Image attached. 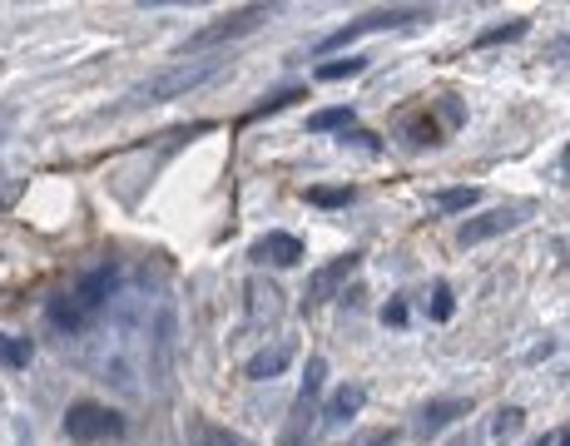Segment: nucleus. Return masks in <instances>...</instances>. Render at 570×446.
<instances>
[{
	"mask_svg": "<svg viewBox=\"0 0 570 446\" xmlns=\"http://www.w3.org/2000/svg\"><path fill=\"white\" fill-rule=\"evenodd\" d=\"M119 278H125L119 258H105V264H95L90 274H80V278L70 283V288L55 293V298H50V308H46L50 328H60L65 337L85 333V328H90V323L109 308V298L119 293Z\"/></svg>",
	"mask_w": 570,
	"mask_h": 446,
	"instance_id": "nucleus-1",
	"label": "nucleus"
},
{
	"mask_svg": "<svg viewBox=\"0 0 570 446\" xmlns=\"http://www.w3.org/2000/svg\"><path fill=\"white\" fill-rule=\"evenodd\" d=\"M218 70H224V56H194V60H174L169 70L149 75V80H139L135 90H129L125 110H149V105L184 100V95H194V90H199V85L214 80Z\"/></svg>",
	"mask_w": 570,
	"mask_h": 446,
	"instance_id": "nucleus-2",
	"label": "nucleus"
},
{
	"mask_svg": "<svg viewBox=\"0 0 570 446\" xmlns=\"http://www.w3.org/2000/svg\"><path fill=\"white\" fill-rule=\"evenodd\" d=\"M432 20V6H382V10H367V16H357L353 26L333 30V36L317 40V56H333V50L353 46V40L363 36H377V30H402V26H426Z\"/></svg>",
	"mask_w": 570,
	"mask_h": 446,
	"instance_id": "nucleus-3",
	"label": "nucleus"
},
{
	"mask_svg": "<svg viewBox=\"0 0 570 446\" xmlns=\"http://www.w3.org/2000/svg\"><path fill=\"white\" fill-rule=\"evenodd\" d=\"M273 20V6H238V10H228V16H218L214 26H204V30H194L189 40H184V50H179V60L184 56H204V50H218V46H228V40H238V36H254V30H263Z\"/></svg>",
	"mask_w": 570,
	"mask_h": 446,
	"instance_id": "nucleus-4",
	"label": "nucleus"
},
{
	"mask_svg": "<svg viewBox=\"0 0 570 446\" xmlns=\"http://www.w3.org/2000/svg\"><path fill=\"white\" fill-rule=\"evenodd\" d=\"M323 383H327V357H308V363H303V387H298V397H293V417H288V427H283V446H298L317 422H323V412H317Z\"/></svg>",
	"mask_w": 570,
	"mask_h": 446,
	"instance_id": "nucleus-5",
	"label": "nucleus"
},
{
	"mask_svg": "<svg viewBox=\"0 0 570 446\" xmlns=\"http://www.w3.org/2000/svg\"><path fill=\"white\" fill-rule=\"evenodd\" d=\"M65 437L80 446L115 442V437H125V417L115 407H105V402H70L65 407Z\"/></svg>",
	"mask_w": 570,
	"mask_h": 446,
	"instance_id": "nucleus-6",
	"label": "nucleus"
},
{
	"mask_svg": "<svg viewBox=\"0 0 570 446\" xmlns=\"http://www.w3.org/2000/svg\"><path fill=\"white\" fill-rule=\"evenodd\" d=\"M525 214H531V204H501V209H487V214H476V219H466L462 228H456V244L476 248V244H487V238H497V234H511Z\"/></svg>",
	"mask_w": 570,
	"mask_h": 446,
	"instance_id": "nucleus-7",
	"label": "nucleus"
},
{
	"mask_svg": "<svg viewBox=\"0 0 570 446\" xmlns=\"http://www.w3.org/2000/svg\"><path fill=\"white\" fill-rule=\"evenodd\" d=\"M357 264H363V254H343V258H333V264H323L308 278V288H303V303H308V308H323V303L343 298V283L357 274Z\"/></svg>",
	"mask_w": 570,
	"mask_h": 446,
	"instance_id": "nucleus-8",
	"label": "nucleus"
},
{
	"mask_svg": "<svg viewBox=\"0 0 570 446\" xmlns=\"http://www.w3.org/2000/svg\"><path fill=\"white\" fill-rule=\"evenodd\" d=\"M471 412V397H432V402H422L416 407V437H436V432H446L452 422H462Z\"/></svg>",
	"mask_w": 570,
	"mask_h": 446,
	"instance_id": "nucleus-9",
	"label": "nucleus"
},
{
	"mask_svg": "<svg viewBox=\"0 0 570 446\" xmlns=\"http://www.w3.org/2000/svg\"><path fill=\"white\" fill-rule=\"evenodd\" d=\"M303 238L298 234H283V228H273V234H263L254 244V264H268V268H298L303 264Z\"/></svg>",
	"mask_w": 570,
	"mask_h": 446,
	"instance_id": "nucleus-10",
	"label": "nucleus"
},
{
	"mask_svg": "<svg viewBox=\"0 0 570 446\" xmlns=\"http://www.w3.org/2000/svg\"><path fill=\"white\" fill-rule=\"evenodd\" d=\"M363 402H367V392L357 387V383L337 387L333 397H327L323 422H317V427H323V432H343V427H353V422H357V412H363Z\"/></svg>",
	"mask_w": 570,
	"mask_h": 446,
	"instance_id": "nucleus-11",
	"label": "nucleus"
},
{
	"mask_svg": "<svg viewBox=\"0 0 570 446\" xmlns=\"http://www.w3.org/2000/svg\"><path fill=\"white\" fill-rule=\"evenodd\" d=\"M288 363H293V347H288V343H278V347H263L258 357H248L244 377H248V383H273V377H278Z\"/></svg>",
	"mask_w": 570,
	"mask_h": 446,
	"instance_id": "nucleus-12",
	"label": "nucleus"
},
{
	"mask_svg": "<svg viewBox=\"0 0 570 446\" xmlns=\"http://www.w3.org/2000/svg\"><path fill=\"white\" fill-rule=\"evenodd\" d=\"M283 293L273 288V283H248V318L254 323H278V313H283Z\"/></svg>",
	"mask_w": 570,
	"mask_h": 446,
	"instance_id": "nucleus-13",
	"label": "nucleus"
},
{
	"mask_svg": "<svg viewBox=\"0 0 570 446\" xmlns=\"http://www.w3.org/2000/svg\"><path fill=\"white\" fill-rule=\"evenodd\" d=\"M531 36V20H507V26H491L476 36V50H491V46H517V40Z\"/></svg>",
	"mask_w": 570,
	"mask_h": 446,
	"instance_id": "nucleus-14",
	"label": "nucleus"
},
{
	"mask_svg": "<svg viewBox=\"0 0 570 446\" xmlns=\"http://www.w3.org/2000/svg\"><path fill=\"white\" fill-rule=\"evenodd\" d=\"M308 129H313V135H343V129H353V110H347V105H333V110H313V115H308Z\"/></svg>",
	"mask_w": 570,
	"mask_h": 446,
	"instance_id": "nucleus-15",
	"label": "nucleus"
},
{
	"mask_svg": "<svg viewBox=\"0 0 570 446\" xmlns=\"http://www.w3.org/2000/svg\"><path fill=\"white\" fill-rule=\"evenodd\" d=\"M30 357H36V347H30V337L0 333V367H6V373H16V367H26Z\"/></svg>",
	"mask_w": 570,
	"mask_h": 446,
	"instance_id": "nucleus-16",
	"label": "nucleus"
},
{
	"mask_svg": "<svg viewBox=\"0 0 570 446\" xmlns=\"http://www.w3.org/2000/svg\"><path fill=\"white\" fill-rule=\"evenodd\" d=\"M194 446H254L248 437H238V432H228V427H214V422H194Z\"/></svg>",
	"mask_w": 570,
	"mask_h": 446,
	"instance_id": "nucleus-17",
	"label": "nucleus"
},
{
	"mask_svg": "<svg viewBox=\"0 0 570 446\" xmlns=\"http://www.w3.org/2000/svg\"><path fill=\"white\" fill-rule=\"evenodd\" d=\"M367 70V56H343V60H323L317 65V80H353Z\"/></svg>",
	"mask_w": 570,
	"mask_h": 446,
	"instance_id": "nucleus-18",
	"label": "nucleus"
},
{
	"mask_svg": "<svg viewBox=\"0 0 570 446\" xmlns=\"http://www.w3.org/2000/svg\"><path fill=\"white\" fill-rule=\"evenodd\" d=\"M481 204V189H442L436 194V214H466Z\"/></svg>",
	"mask_w": 570,
	"mask_h": 446,
	"instance_id": "nucleus-19",
	"label": "nucleus"
},
{
	"mask_svg": "<svg viewBox=\"0 0 570 446\" xmlns=\"http://www.w3.org/2000/svg\"><path fill=\"white\" fill-rule=\"evenodd\" d=\"M397 129H402V135H412V145H436V139H442V129H436L426 115H416V110H412V115H402V125H397Z\"/></svg>",
	"mask_w": 570,
	"mask_h": 446,
	"instance_id": "nucleus-20",
	"label": "nucleus"
},
{
	"mask_svg": "<svg viewBox=\"0 0 570 446\" xmlns=\"http://www.w3.org/2000/svg\"><path fill=\"white\" fill-rule=\"evenodd\" d=\"M426 313H432V323H452V313H456L452 283H432V303H426Z\"/></svg>",
	"mask_w": 570,
	"mask_h": 446,
	"instance_id": "nucleus-21",
	"label": "nucleus"
},
{
	"mask_svg": "<svg viewBox=\"0 0 570 446\" xmlns=\"http://www.w3.org/2000/svg\"><path fill=\"white\" fill-rule=\"evenodd\" d=\"M521 427H525V407H501L497 422H491V437H497V442H511Z\"/></svg>",
	"mask_w": 570,
	"mask_h": 446,
	"instance_id": "nucleus-22",
	"label": "nucleus"
},
{
	"mask_svg": "<svg viewBox=\"0 0 570 446\" xmlns=\"http://www.w3.org/2000/svg\"><path fill=\"white\" fill-rule=\"evenodd\" d=\"M303 199H308L313 209H343V204H353V189H308Z\"/></svg>",
	"mask_w": 570,
	"mask_h": 446,
	"instance_id": "nucleus-23",
	"label": "nucleus"
},
{
	"mask_svg": "<svg viewBox=\"0 0 570 446\" xmlns=\"http://www.w3.org/2000/svg\"><path fill=\"white\" fill-rule=\"evenodd\" d=\"M293 100H308L303 90H278V95H268V100L258 105V110H248V119H263V115H278L283 105H293Z\"/></svg>",
	"mask_w": 570,
	"mask_h": 446,
	"instance_id": "nucleus-24",
	"label": "nucleus"
},
{
	"mask_svg": "<svg viewBox=\"0 0 570 446\" xmlns=\"http://www.w3.org/2000/svg\"><path fill=\"white\" fill-rule=\"evenodd\" d=\"M436 115H442V125L446 129H456L466 119V110H462V100H456V95H442V105H436Z\"/></svg>",
	"mask_w": 570,
	"mask_h": 446,
	"instance_id": "nucleus-25",
	"label": "nucleus"
},
{
	"mask_svg": "<svg viewBox=\"0 0 570 446\" xmlns=\"http://www.w3.org/2000/svg\"><path fill=\"white\" fill-rule=\"evenodd\" d=\"M382 323H387V328H407V303L392 298L387 308H382Z\"/></svg>",
	"mask_w": 570,
	"mask_h": 446,
	"instance_id": "nucleus-26",
	"label": "nucleus"
},
{
	"mask_svg": "<svg viewBox=\"0 0 570 446\" xmlns=\"http://www.w3.org/2000/svg\"><path fill=\"white\" fill-rule=\"evenodd\" d=\"M551 353H556V343H551V337H546L541 347H531V353H525V363H546V357H551Z\"/></svg>",
	"mask_w": 570,
	"mask_h": 446,
	"instance_id": "nucleus-27",
	"label": "nucleus"
},
{
	"mask_svg": "<svg viewBox=\"0 0 570 446\" xmlns=\"http://www.w3.org/2000/svg\"><path fill=\"white\" fill-rule=\"evenodd\" d=\"M347 446H392V442L377 437V432H367V437H357V442H347Z\"/></svg>",
	"mask_w": 570,
	"mask_h": 446,
	"instance_id": "nucleus-28",
	"label": "nucleus"
},
{
	"mask_svg": "<svg viewBox=\"0 0 570 446\" xmlns=\"http://www.w3.org/2000/svg\"><path fill=\"white\" fill-rule=\"evenodd\" d=\"M531 446H556V437H551V432H541V437H535Z\"/></svg>",
	"mask_w": 570,
	"mask_h": 446,
	"instance_id": "nucleus-29",
	"label": "nucleus"
},
{
	"mask_svg": "<svg viewBox=\"0 0 570 446\" xmlns=\"http://www.w3.org/2000/svg\"><path fill=\"white\" fill-rule=\"evenodd\" d=\"M556 446H570V432H566V437H561V442H556Z\"/></svg>",
	"mask_w": 570,
	"mask_h": 446,
	"instance_id": "nucleus-30",
	"label": "nucleus"
}]
</instances>
